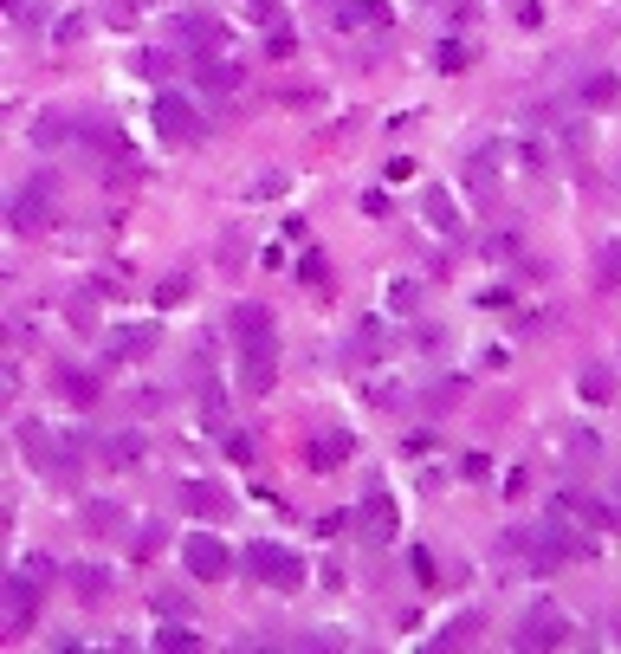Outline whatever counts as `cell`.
Here are the masks:
<instances>
[{
	"mask_svg": "<svg viewBox=\"0 0 621 654\" xmlns=\"http://www.w3.org/2000/svg\"><path fill=\"white\" fill-rule=\"evenodd\" d=\"M246 570H253L259 583H272V590H298V583H305V557L285 551V544H266V538L246 551Z\"/></svg>",
	"mask_w": 621,
	"mask_h": 654,
	"instance_id": "obj_2",
	"label": "cell"
},
{
	"mask_svg": "<svg viewBox=\"0 0 621 654\" xmlns=\"http://www.w3.org/2000/svg\"><path fill=\"white\" fill-rule=\"evenodd\" d=\"M350 350H356V357H382V350H389V331H382V324L369 318L363 331H356V344H350Z\"/></svg>",
	"mask_w": 621,
	"mask_h": 654,
	"instance_id": "obj_22",
	"label": "cell"
},
{
	"mask_svg": "<svg viewBox=\"0 0 621 654\" xmlns=\"http://www.w3.org/2000/svg\"><path fill=\"white\" fill-rule=\"evenodd\" d=\"M33 143H39V149H72V143H78V117H59V111L39 117V124H33Z\"/></svg>",
	"mask_w": 621,
	"mask_h": 654,
	"instance_id": "obj_13",
	"label": "cell"
},
{
	"mask_svg": "<svg viewBox=\"0 0 621 654\" xmlns=\"http://www.w3.org/2000/svg\"><path fill=\"white\" fill-rule=\"evenodd\" d=\"M356 519H363V538H369V544H389V538H395V499H389V493H369Z\"/></svg>",
	"mask_w": 621,
	"mask_h": 654,
	"instance_id": "obj_9",
	"label": "cell"
},
{
	"mask_svg": "<svg viewBox=\"0 0 621 654\" xmlns=\"http://www.w3.org/2000/svg\"><path fill=\"white\" fill-rule=\"evenodd\" d=\"M149 117H156V136H162V143H201V117H195V104L175 98V91H162Z\"/></svg>",
	"mask_w": 621,
	"mask_h": 654,
	"instance_id": "obj_5",
	"label": "cell"
},
{
	"mask_svg": "<svg viewBox=\"0 0 621 654\" xmlns=\"http://www.w3.org/2000/svg\"><path fill=\"white\" fill-rule=\"evenodd\" d=\"M149 350H156V324H130V331L110 337L104 357H110V363H136V357H149Z\"/></svg>",
	"mask_w": 621,
	"mask_h": 654,
	"instance_id": "obj_10",
	"label": "cell"
},
{
	"mask_svg": "<svg viewBox=\"0 0 621 654\" xmlns=\"http://www.w3.org/2000/svg\"><path fill=\"white\" fill-rule=\"evenodd\" d=\"M227 454H233V460L246 467V460H253V441H246V434H227Z\"/></svg>",
	"mask_w": 621,
	"mask_h": 654,
	"instance_id": "obj_32",
	"label": "cell"
},
{
	"mask_svg": "<svg viewBox=\"0 0 621 654\" xmlns=\"http://www.w3.org/2000/svg\"><path fill=\"white\" fill-rule=\"evenodd\" d=\"M298 279H305V285H324V253H305V260H298Z\"/></svg>",
	"mask_w": 621,
	"mask_h": 654,
	"instance_id": "obj_27",
	"label": "cell"
},
{
	"mask_svg": "<svg viewBox=\"0 0 621 654\" xmlns=\"http://www.w3.org/2000/svg\"><path fill=\"white\" fill-rule=\"evenodd\" d=\"M421 208H427V221H434L440 234H453V227H460V214H453V195H447V188H421Z\"/></svg>",
	"mask_w": 621,
	"mask_h": 654,
	"instance_id": "obj_18",
	"label": "cell"
},
{
	"mask_svg": "<svg viewBox=\"0 0 621 654\" xmlns=\"http://www.w3.org/2000/svg\"><path fill=\"white\" fill-rule=\"evenodd\" d=\"M175 39H182V46H195V52H207L220 39V26L207 20V13H182V20H175Z\"/></svg>",
	"mask_w": 621,
	"mask_h": 654,
	"instance_id": "obj_17",
	"label": "cell"
},
{
	"mask_svg": "<svg viewBox=\"0 0 621 654\" xmlns=\"http://www.w3.org/2000/svg\"><path fill=\"white\" fill-rule=\"evenodd\" d=\"M408 570H414V583H421V590L434 583V557H427V551H414V557H408Z\"/></svg>",
	"mask_w": 621,
	"mask_h": 654,
	"instance_id": "obj_29",
	"label": "cell"
},
{
	"mask_svg": "<svg viewBox=\"0 0 621 654\" xmlns=\"http://www.w3.org/2000/svg\"><path fill=\"white\" fill-rule=\"evenodd\" d=\"M563 635H570V622H563L557 603H531L518 622V648H557Z\"/></svg>",
	"mask_w": 621,
	"mask_h": 654,
	"instance_id": "obj_6",
	"label": "cell"
},
{
	"mask_svg": "<svg viewBox=\"0 0 621 654\" xmlns=\"http://www.w3.org/2000/svg\"><path fill=\"white\" fill-rule=\"evenodd\" d=\"M583 395H589V402H609V395H615V383H609L602 363H596V370H583Z\"/></svg>",
	"mask_w": 621,
	"mask_h": 654,
	"instance_id": "obj_24",
	"label": "cell"
},
{
	"mask_svg": "<svg viewBox=\"0 0 621 654\" xmlns=\"http://www.w3.org/2000/svg\"><path fill=\"white\" fill-rule=\"evenodd\" d=\"M52 395L72 402V408H91V402H98V383H91L85 370H59V376H52Z\"/></svg>",
	"mask_w": 621,
	"mask_h": 654,
	"instance_id": "obj_14",
	"label": "cell"
},
{
	"mask_svg": "<svg viewBox=\"0 0 621 654\" xmlns=\"http://www.w3.org/2000/svg\"><path fill=\"white\" fill-rule=\"evenodd\" d=\"M182 564H188V577H195V583H220L233 570V551L220 544V531H188Z\"/></svg>",
	"mask_w": 621,
	"mask_h": 654,
	"instance_id": "obj_4",
	"label": "cell"
},
{
	"mask_svg": "<svg viewBox=\"0 0 621 654\" xmlns=\"http://www.w3.org/2000/svg\"><path fill=\"white\" fill-rule=\"evenodd\" d=\"M434 59H440V72H466V46H453V39L434 52Z\"/></svg>",
	"mask_w": 621,
	"mask_h": 654,
	"instance_id": "obj_26",
	"label": "cell"
},
{
	"mask_svg": "<svg viewBox=\"0 0 621 654\" xmlns=\"http://www.w3.org/2000/svg\"><path fill=\"white\" fill-rule=\"evenodd\" d=\"M143 72H149V78H169L175 59H169V52H143Z\"/></svg>",
	"mask_w": 621,
	"mask_h": 654,
	"instance_id": "obj_28",
	"label": "cell"
},
{
	"mask_svg": "<svg viewBox=\"0 0 621 654\" xmlns=\"http://www.w3.org/2000/svg\"><path fill=\"white\" fill-rule=\"evenodd\" d=\"M78 143H91L98 156H123V136H117V124H104V117H78Z\"/></svg>",
	"mask_w": 621,
	"mask_h": 654,
	"instance_id": "obj_15",
	"label": "cell"
},
{
	"mask_svg": "<svg viewBox=\"0 0 621 654\" xmlns=\"http://www.w3.org/2000/svg\"><path fill=\"white\" fill-rule=\"evenodd\" d=\"M305 460H311V467H317V473H330V467H343V460H350V434H343V428H330V434H324V441H311V447H305Z\"/></svg>",
	"mask_w": 621,
	"mask_h": 654,
	"instance_id": "obj_12",
	"label": "cell"
},
{
	"mask_svg": "<svg viewBox=\"0 0 621 654\" xmlns=\"http://www.w3.org/2000/svg\"><path fill=\"white\" fill-rule=\"evenodd\" d=\"M343 525H350V519H343V512H324V519H317V538H337Z\"/></svg>",
	"mask_w": 621,
	"mask_h": 654,
	"instance_id": "obj_33",
	"label": "cell"
},
{
	"mask_svg": "<svg viewBox=\"0 0 621 654\" xmlns=\"http://www.w3.org/2000/svg\"><path fill=\"white\" fill-rule=\"evenodd\" d=\"M195 78H201L207 91H233V85H240V65L214 59V46H207V52H195Z\"/></svg>",
	"mask_w": 621,
	"mask_h": 654,
	"instance_id": "obj_11",
	"label": "cell"
},
{
	"mask_svg": "<svg viewBox=\"0 0 621 654\" xmlns=\"http://www.w3.org/2000/svg\"><path fill=\"white\" fill-rule=\"evenodd\" d=\"M104 460H110V467H136V460H143V434H110Z\"/></svg>",
	"mask_w": 621,
	"mask_h": 654,
	"instance_id": "obj_19",
	"label": "cell"
},
{
	"mask_svg": "<svg viewBox=\"0 0 621 654\" xmlns=\"http://www.w3.org/2000/svg\"><path fill=\"white\" fill-rule=\"evenodd\" d=\"M479 635V616H460V622H447V635H434L427 648H466Z\"/></svg>",
	"mask_w": 621,
	"mask_h": 654,
	"instance_id": "obj_21",
	"label": "cell"
},
{
	"mask_svg": "<svg viewBox=\"0 0 621 654\" xmlns=\"http://www.w3.org/2000/svg\"><path fill=\"white\" fill-rule=\"evenodd\" d=\"M389 305H395V311H408V305H414V279H395V292H389Z\"/></svg>",
	"mask_w": 621,
	"mask_h": 654,
	"instance_id": "obj_30",
	"label": "cell"
},
{
	"mask_svg": "<svg viewBox=\"0 0 621 654\" xmlns=\"http://www.w3.org/2000/svg\"><path fill=\"white\" fill-rule=\"evenodd\" d=\"M156 648H201V635L188 629V622H169V629L156 635Z\"/></svg>",
	"mask_w": 621,
	"mask_h": 654,
	"instance_id": "obj_23",
	"label": "cell"
},
{
	"mask_svg": "<svg viewBox=\"0 0 621 654\" xmlns=\"http://www.w3.org/2000/svg\"><path fill=\"white\" fill-rule=\"evenodd\" d=\"M7 221H13V234H39V227L52 221V175H33L26 188H13L7 195Z\"/></svg>",
	"mask_w": 621,
	"mask_h": 654,
	"instance_id": "obj_3",
	"label": "cell"
},
{
	"mask_svg": "<svg viewBox=\"0 0 621 654\" xmlns=\"http://www.w3.org/2000/svg\"><path fill=\"white\" fill-rule=\"evenodd\" d=\"M78 519H85V531L110 538V531L123 525V506H117V499H85V506H78Z\"/></svg>",
	"mask_w": 621,
	"mask_h": 654,
	"instance_id": "obj_16",
	"label": "cell"
},
{
	"mask_svg": "<svg viewBox=\"0 0 621 654\" xmlns=\"http://www.w3.org/2000/svg\"><path fill=\"white\" fill-rule=\"evenodd\" d=\"M233 344H240V383L253 395L272 389L279 376V337H272V311L266 305H240L233 311Z\"/></svg>",
	"mask_w": 621,
	"mask_h": 654,
	"instance_id": "obj_1",
	"label": "cell"
},
{
	"mask_svg": "<svg viewBox=\"0 0 621 654\" xmlns=\"http://www.w3.org/2000/svg\"><path fill=\"white\" fill-rule=\"evenodd\" d=\"M602 279H609V285L621 279V247H602Z\"/></svg>",
	"mask_w": 621,
	"mask_h": 654,
	"instance_id": "obj_31",
	"label": "cell"
},
{
	"mask_svg": "<svg viewBox=\"0 0 621 654\" xmlns=\"http://www.w3.org/2000/svg\"><path fill=\"white\" fill-rule=\"evenodd\" d=\"M72 590L85 596V603H98V596L110 590V570H98V564H78V570H72Z\"/></svg>",
	"mask_w": 621,
	"mask_h": 654,
	"instance_id": "obj_20",
	"label": "cell"
},
{
	"mask_svg": "<svg viewBox=\"0 0 621 654\" xmlns=\"http://www.w3.org/2000/svg\"><path fill=\"white\" fill-rule=\"evenodd\" d=\"M0 609H7V635H26L39 622V577H33V570H26V577H7Z\"/></svg>",
	"mask_w": 621,
	"mask_h": 654,
	"instance_id": "obj_7",
	"label": "cell"
},
{
	"mask_svg": "<svg viewBox=\"0 0 621 654\" xmlns=\"http://www.w3.org/2000/svg\"><path fill=\"white\" fill-rule=\"evenodd\" d=\"M130 551H136V557H156V551H162V525H136Z\"/></svg>",
	"mask_w": 621,
	"mask_h": 654,
	"instance_id": "obj_25",
	"label": "cell"
},
{
	"mask_svg": "<svg viewBox=\"0 0 621 654\" xmlns=\"http://www.w3.org/2000/svg\"><path fill=\"white\" fill-rule=\"evenodd\" d=\"M182 506L195 512V519H207V525H220V519H227V512H233V499L220 493V486H207V480H188V486H182Z\"/></svg>",
	"mask_w": 621,
	"mask_h": 654,
	"instance_id": "obj_8",
	"label": "cell"
}]
</instances>
